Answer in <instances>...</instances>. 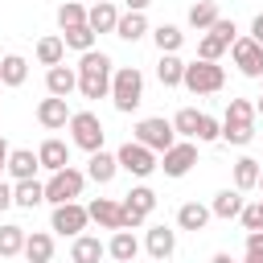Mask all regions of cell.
Here are the masks:
<instances>
[{
	"label": "cell",
	"instance_id": "obj_14",
	"mask_svg": "<svg viewBox=\"0 0 263 263\" xmlns=\"http://www.w3.org/2000/svg\"><path fill=\"white\" fill-rule=\"evenodd\" d=\"M78 90V70L74 66H66V62H58V66H49L45 70V95H58V99H70Z\"/></svg>",
	"mask_w": 263,
	"mask_h": 263
},
{
	"label": "cell",
	"instance_id": "obj_22",
	"mask_svg": "<svg viewBox=\"0 0 263 263\" xmlns=\"http://www.w3.org/2000/svg\"><path fill=\"white\" fill-rule=\"evenodd\" d=\"M242 205H247L242 189H218V193H214V201H210V214H214V218H222V222H230V218H238V214H242Z\"/></svg>",
	"mask_w": 263,
	"mask_h": 263
},
{
	"label": "cell",
	"instance_id": "obj_7",
	"mask_svg": "<svg viewBox=\"0 0 263 263\" xmlns=\"http://www.w3.org/2000/svg\"><path fill=\"white\" fill-rule=\"evenodd\" d=\"M119 210H123V230H140L144 222H148V214L156 210V189L152 185H132L127 193H123V201H119Z\"/></svg>",
	"mask_w": 263,
	"mask_h": 263
},
{
	"label": "cell",
	"instance_id": "obj_12",
	"mask_svg": "<svg viewBox=\"0 0 263 263\" xmlns=\"http://www.w3.org/2000/svg\"><path fill=\"white\" fill-rule=\"evenodd\" d=\"M230 58H234L238 74L263 78V45H259L255 37H234V41H230Z\"/></svg>",
	"mask_w": 263,
	"mask_h": 263
},
{
	"label": "cell",
	"instance_id": "obj_8",
	"mask_svg": "<svg viewBox=\"0 0 263 263\" xmlns=\"http://www.w3.org/2000/svg\"><path fill=\"white\" fill-rule=\"evenodd\" d=\"M115 160H119V173H132L136 181H148L152 173H156V152L152 148H144L140 140H127V144H119L115 148Z\"/></svg>",
	"mask_w": 263,
	"mask_h": 263
},
{
	"label": "cell",
	"instance_id": "obj_36",
	"mask_svg": "<svg viewBox=\"0 0 263 263\" xmlns=\"http://www.w3.org/2000/svg\"><path fill=\"white\" fill-rule=\"evenodd\" d=\"M197 119H201L197 107H181V111L173 115V132H177V140H193V136H197Z\"/></svg>",
	"mask_w": 263,
	"mask_h": 263
},
{
	"label": "cell",
	"instance_id": "obj_4",
	"mask_svg": "<svg viewBox=\"0 0 263 263\" xmlns=\"http://www.w3.org/2000/svg\"><path fill=\"white\" fill-rule=\"evenodd\" d=\"M66 132H70V148H82L86 156L99 152L103 140H107V127H103V119H99L95 111H70Z\"/></svg>",
	"mask_w": 263,
	"mask_h": 263
},
{
	"label": "cell",
	"instance_id": "obj_51",
	"mask_svg": "<svg viewBox=\"0 0 263 263\" xmlns=\"http://www.w3.org/2000/svg\"><path fill=\"white\" fill-rule=\"evenodd\" d=\"M259 214H263V197H259Z\"/></svg>",
	"mask_w": 263,
	"mask_h": 263
},
{
	"label": "cell",
	"instance_id": "obj_11",
	"mask_svg": "<svg viewBox=\"0 0 263 263\" xmlns=\"http://www.w3.org/2000/svg\"><path fill=\"white\" fill-rule=\"evenodd\" d=\"M197 164V140H177L173 148H164L160 152V160H156V168H164V177H185L189 168Z\"/></svg>",
	"mask_w": 263,
	"mask_h": 263
},
{
	"label": "cell",
	"instance_id": "obj_31",
	"mask_svg": "<svg viewBox=\"0 0 263 263\" xmlns=\"http://www.w3.org/2000/svg\"><path fill=\"white\" fill-rule=\"evenodd\" d=\"M62 41H66V49H74V53H86V49H95L99 33H95L90 25H74V29H62Z\"/></svg>",
	"mask_w": 263,
	"mask_h": 263
},
{
	"label": "cell",
	"instance_id": "obj_6",
	"mask_svg": "<svg viewBox=\"0 0 263 263\" xmlns=\"http://www.w3.org/2000/svg\"><path fill=\"white\" fill-rule=\"evenodd\" d=\"M82 189H86V173H82V168H74V164H66V168L49 173V181H45V201H49V205L78 201V197H82Z\"/></svg>",
	"mask_w": 263,
	"mask_h": 263
},
{
	"label": "cell",
	"instance_id": "obj_5",
	"mask_svg": "<svg viewBox=\"0 0 263 263\" xmlns=\"http://www.w3.org/2000/svg\"><path fill=\"white\" fill-rule=\"evenodd\" d=\"M181 86L189 95H218L226 86V70L218 62H185V74H181Z\"/></svg>",
	"mask_w": 263,
	"mask_h": 263
},
{
	"label": "cell",
	"instance_id": "obj_2",
	"mask_svg": "<svg viewBox=\"0 0 263 263\" xmlns=\"http://www.w3.org/2000/svg\"><path fill=\"white\" fill-rule=\"evenodd\" d=\"M255 103L251 99H230L226 103V115H222V140L234 144V148H247L255 140Z\"/></svg>",
	"mask_w": 263,
	"mask_h": 263
},
{
	"label": "cell",
	"instance_id": "obj_26",
	"mask_svg": "<svg viewBox=\"0 0 263 263\" xmlns=\"http://www.w3.org/2000/svg\"><path fill=\"white\" fill-rule=\"evenodd\" d=\"M107 255H111L115 263H136V255H140V238H136L132 230H111Z\"/></svg>",
	"mask_w": 263,
	"mask_h": 263
},
{
	"label": "cell",
	"instance_id": "obj_35",
	"mask_svg": "<svg viewBox=\"0 0 263 263\" xmlns=\"http://www.w3.org/2000/svg\"><path fill=\"white\" fill-rule=\"evenodd\" d=\"M21 247H25V226H16V222H4V226H0V259H12V255H21Z\"/></svg>",
	"mask_w": 263,
	"mask_h": 263
},
{
	"label": "cell",
	"instance_id": "obj_27",
	"mask_svg": "<svg viewBox=\"0 0 263 263\" xmlns=\"http://www.w3.org/2000/svg\"><path fill=\"white\" fill-rule=\"evenodd\" d=\"M115 21H119V8H115L111 0H95V4L86 8V25H90L95 33H115Z\"/></svg>",
	"mask_w": 263,
	"mask_h": 263
},
{
	"label": "cell",
	"instance_id": "obj_9",
	"mask_svg": "<svg viewBox=\"0 0 263 263\" xmlns=\"http://www.w3.org/2000/svg\"><path fill=\"white\" fill-rule=\"evenodd\" d=\"M132 140H140L144 148H152V152L160 156L164 148L177 144V132H173V119H164V115H148V119H140V123L132 127Z\"/></svg>",
	"mask_w": 263,
	"mask_h": 263
},
{
	"label": "cell",
	"instance_id": "obj_41",
	"mask_svg": "<svg viewBox=\"0 0 263 263\" xmlns=\"http://www.w3.org/2000/svg\"><path fill=\"white\" fill-rule=\"evenodd\" d=\"M205 33H214V37H222V41L230 45V41L238 37V25H234V21H226V16H218V21H214V25L205 29Z\"/></svg>",
	"mask_w": 263,
	"mask_h": 263
},
{
	"label": "cell",
	"instance_id": "obj_49",
	"mask_svg": "<svg viewBox=\"0 0 263 263\" xmlns=\"http://www.w3.org/2000/svg\"><path fill=\"white\" fill-rule=\"evenodd\" d=\"M242 263H263V255H247V259H242Z\"/></svg>",
	"mask_w": 263,
	"mask_h": 263
},
{
	"label": "cell",
	"instance_id": "obj_32",
	"mask_svg": "<svg viewBox=\"0 0 263 263\" xmlns=\"http://www.w3.org/2000/svg\"><path fill=\"white\" fill-rule=\"evenodd\" d=\"M148 33H152V41H156V49H160V53H177V49L185 45V33H181L177 25H168V21H164V25H156V29H148Z\"/></svg>",
	"mask_w": 263,
	"mask_h": 263
},
{
	"label": "cell",
	"instance_id": "obj_53",
	"mask_svg": "<svg viewBox=\"0 0 263 263\" xmlns=\"http://www.w3.org/2000/svg\"><path fill=\"white\" fill-rule=\"evenodd\" d=\"M0 86H4V82H0Z\"/></svg>",
	"mask_w": 263,
	"mask_h": 263
},
{
	"label": "cell",
	"instance_id": "obj_17",
	"mask_svg": "<svg viewBox=\"0 0 263 263\" xmlns=\"http://www.w3.org/2000/svg\"><path fill=\"white\" fill-rule=\"evenodd\" d=\"M37 160H41V168H45V173H58V168H66V164H70V144H66V140H58V136H45V140L37 144Z\"/></svg>",
	"mask_w": 263,
	"mask_h": 263
},
{
	"label": "cell",
	"instance_id": "obj_25",
	"mask_svg": "<svg viewBox=\"0 0 263 263\" xmlns=\"http://www.w3.org/2000/svg\"><path fill=\"white\" fill-rule=\"evenodd\" d=\"M45 201V181H37V177H29V181H12V205H21V210H37Z\"/></svg>",
	"mask_w": 263,
	"mask_h": 263
},
{
	"label": "cell",
	"instance_id": "obj_34",
	"mask_svg": "<svg viewBox=\"0 0 263 263\" xmlns=\"http://www.w3.org/2000/svg\"><path fill=\"white\" fill-rule=\"evenodd\" d=\"M218 16H222V12H218V4H214V0H197V4H189V16H185V21H189L197 33H205Z\"/></svg>",
	"mask_w": 263,
	"mask_h": 263
},
{
	"label": "cell",
	"instance_id": "obj_21",
	"mask_svg": "<svg viewBox=\"0 0 263 263\" xmlns=\"http://www.w3.org/2000/svg\"><path fill=\"white\" fill-rule=\"evenodd\" d=\"M37 168H41V160H37V152L33 148H12L8 152V177L12 181H29V177H37Z\"/></svg>",
	"mask_w": 263,
	"mask_h": 263
},
{
	"label": "cell",
	"instance_id": "obj_45",
	"mask_svg": "<svg viewBox=\"0 0 263 263\" xmlns=\"http://www.w3.org/2000/svg\"><path fill=\"white\" fill-rule=\"evenodd\" d=\"M148 4H152V0H123L127 12H148Z\"/></svg>",
	"mask_w": 263,
	"mask_h": 263
},
{
	"label": "cell",
	"instance_id": "obj_18",
	"mask_svg": "<svg viewBox=\"0 0 263 263\" xmlns=\"http://www.w3.org/2000/svg\"><path fill=\"white\" fill-rule=\"evenodd\" d=\"M86 214H90V222L103 226V230H123V210H119L115 197H95V201L86 205Z\"/></svg>",
	"mask_w": 263,
	"mask_h": 263
},
{
	"label": "cell",
	"instance_id": "obj_13",
	"mask_svg": "<svg viewBox=\"0 0 263 263\" xmlns=\"http://www.w3.org/2000/svg\"><path fill=\"white\" fill-rule=\"evenodd\" d=\"M144 251L152 255V259H173V251H177V230L173 226H164V222H156V226H148V234H144Z\"/></svg>",
	"mask_w": 263,
	"mask_h": 263
},
{
	"label": "cell",
	"instance_id": "obj_50",
	"mask_svg": "<svg viewBox=\"0 0 263 263\" xmlns=\"http://www.w3.org/2000/svg\"><path fill=\"white\" fill-rule=\"evenodd\" d=\"M255 189H259V193H263V168H259V181H255Z\"/></svg>",
	"mask_w": 263,
	"mask_h": 263
},
{
	"label": "cell",
	"instance_id": "obj_46",
	"mask_svg": "<svg viewBox=\"0 0 263 263\" xmlns=\"http://www.w3.org/2000/svg\"><path fill=\"white\" fill-rule=\"evenodd\" d=\"M8 152H12V148H8V140L0 136V177H4V168H8Z\"/></svg>",
	"mask_w": 263,
	"mask_h": 263
},
{
	"label": "cell",
	"instance_id": "obj_30",
	"mask_svg": "<svg viewBox=\"0 0 263 263\" xmlns=\"http://www.w3.org/2000/svg\"><path fill=\"white\" fill-rule=\"evenodd\" d=\"M181 74H185V62H181L177 53H160V58H156V78H160L164 90L181 86Z\"/></svg>",
	"mask_w": 263,
	"mask_h": 263
},
{
	"label": "cell",
	"instance_id": "obj_44",
	"mask_svg": "<svg viewBox=\"0 0 263 263\" xmlns=\"http://www.w3.org/2000/svg\"><path fill=\"white\" fill-rule=\"evenodd\" d=\"M247 37H255V41H259V45H263V12H259V16H255V21H251V33H247Z\"/></svg>",
	"mask_w": 263,
	"mask_h": 263
},
{
	"label": "cell",
	"instance_id": "obj_38",
	"mask_svg": "<svg viewBox=\"0 0 263 263\" xmlns=\"http://www.w3.org/2000/svg\"><path fill=\"white\" fill-rule=\"evenodd\" d=\"M226 49H230V45H226L222 37H214V33H201V41H197V58H201V62H218Z\"/></svg>",
	"mask_w": 263,
	"mask_h": 263
},
{
	"label": "cell",
	"instance_id": "obj_33",
	"mask_svg": "<svg viewBox=\"0 0 263 263\" xmlns=\"http://www.w3.org/2000/svg\"><path fill=\"white\" fill-rule=\"evenodd\" d=\"M259 168H263V164H259L255 156H238V160H234V189L251 193L255 181H259Z\"/></svg>",
	"mask_w": 263,
	"mask_h": 263
},
{
	"label": "cell",
	"instance_id": "obj_54",
	"mask_svg": "<svg viewBox=\"0 0 263 263\" xmlns=\"http://www.w3.org/2000/svg\"><path fill=\"white\" fill-rule=\"evenodd\" d=\"M259 82H263V78H259Z\"/></svg>",
	"mask_w": 263,
	"mask_h": 263
},
{
	"label": "cell",
	"instance_id": "obj_37",
	"mask_svg": "<svg viewBox=\"0 0 263 263\" xmlns=\"http://www.w3.org/2000/svg\"><path fill=\"white\" fill-rule=\"evenodd\" d=\"M74 25H86V8H82L78 0L58 4V29H74Z\"/></svg>",
	"mask_w": 263,
	"mask_h": 263
},
{
	"label": "cell",
	"instance_id": "obj_29",
	"mask_svg": "<svg viewBox=\"0 0 263 263\" xmlns=\"http://www.w3.org/2000/svg\"><path fill=\"white\" fill-rule=\"evenodd\" d=\"M25 78H29V62L21 53H4L0 58V82L4 86H25Z\"/></svg>",
	"mask_w": 263,
	"mask_h": 263
},
{
	"label": "cell",
	"instance_id": "obj_43",
	"mask_svg": "<svg viewBox=\"0 0 263 263\" xmlns=\"http://www.w3.org/2000/svg\"><path fill=\"white\" fill-rule=\"evenodd\" d=\"M4 210H12V181L0 177V214H4Z\"/></svg>",
	"mask_w": 263,
	"mask_h": 263
},
{
	"label": "cell",
	"instance_id": "obj_47",
	"mask_svg": "<svg viewBox=\"0 0 263 263\" xmlns=\"http://www.w3.org/2000/svg\"><path fill=\"white\" fill-rule=\"evenodd\" d=\"M210 263H238V259H234V255H230V251H218V255H214V259H210Z\"/></svg>",
	"mask_w": 263,
	"mask_h": 263
},
{
	"label": "cell",
	"instance_id": "obj_24",
	"mask_svg": "<svg viewBox=\"0 0 263 263\" xmlns=\"http://www.w3.org/2000/svg\"><path fill=\"white\" fill-rule=\"evenodd\" d=\"M148 29H152V25H148L144 12H119V21H115V37H119V41H132V45L144 41Z\"/></svg>",
	"mask_w": 263,
	"mask_h": 263
},
{
	"label": "cell",
	"instance_id": "obj_15",
	"mask_svg": "<svg viewBox=\"0 0 263 263\" xmlns=\"http://www.w3.org/2000/svg\"><path fill=\"white\" fill-rule=\"evenodd\" d=\"M37 123H41L45 132H62V127L70 123V103L58 99V95L41 99V103H37Z\"/></svg>",
	"mask_w": 263,
	"mask_h": 263
},
{
	"label": "cell",
	"instance_id": "obj_28",
	"mask_svg": "<svg viewBox=\"0 0 263 263\" xmlns=\"http://www.w3.org/2000/svg\"><path fill=\"white\" fill-rule=\"evenodd\" d=\"M33 58H37L45 70H49V66H58V62H66V41H62V33H45V37H37Z\"/></svg>",
	"mask_w": 263,
	"mask_h": 263
},
{
	"label": "cell",
	"instance_id": "obj_3",
	"mask_svg": "<svg viewBox=\"0 0 263 263\" xmlns=\"http://www.w3.org/2000/svg\"><path fill=\"white\" fill-rule=\"evenodd\" d=\"M107 99L115 103L119 115H132V111L144 103V74H140L136 66H115V74H111V95H107Z\"/></svg>",
	"mask_w": 263,
	"mask_h": 263
},
{
	"label": "cell",
	"instance_id": "obj_48",
	"mask_svg": "<svg viewBox=\"0 0 263 263\" xmlns=\"http://www.w3.org/2000/svg\"><path fill=\"white\" fill-rule=\"evenodd\" d=\"M255 115H263V95H259V99H255Z\"/></svg>",
	"mask_w": 263,
	"mask_h": 263
},
{
	"label": "cell",
	"instance_id": "obj_42",
	"mask_svg": "<svg viewBox=\"0 0 263 263\" xmlns=\"http://www.w3.org/2000/svg\"><path fill=\"white\" fill-rule=\"evenodd\" d=\"M247 255H263V230H247Z\"/></svg>",
	"mask_w": 263,
	"mask_h": 263
},
{
	"label": "cell",
	"instance_id": "obj_39",
	"mask_svg": "<svg viewBox=\"0 0 263 263\" xmlns=\"http://www.w3.org/2000/svg\"><path fill=\"white\" fill-rule=\"evenodd\" d=\"M197 144H214V140H222V119H214V115H205L201 111V119H197V136H193Z\"/></svg>",
	"mask_w": 263,
	"mask_h": 263
},
{
	"label": "cell",
	"instance_id": "obj_16",
	"mask_svg": "<svg viewBox=\"0 0 263 263\" xmlns=\"http://www.w3.org/2000/svg\"><path fill=\"white\" fill-rule=\"evenodd\" d=\"M99 259H107V242L99 238V234H74L70 238V263H99Z\"/></svg>",
	"mask_w": 263,
	"mask_h": 263
},
{
	"label": "cell",
	"instance_id": "obj_40",
	"mask_svg": "<svg viewBox=\"0 0 263 263\" xmlns=\"http://www.w3.org/2000/svg\"><path fill=\"white\" fill-rule=\"evenodd\" d=\"M238 222H242V230H263V214H259V201H247V205H242V214H238Z\"/></svg>",
	"mask_w": 263,
	"mask_h": 263
},
{
	"label": "cell",
	"instance_id": "obj_19",
	"mask_svg": "<svg viewBox=\"0 0 263 263\" xmlns=\"http://www.w3.org/2000/svg\"><path fill=\"white\" fill-rule=\"evenodd\" d=\"M115 173H119L115 152H107V148L90 152V160H86V181H95V185H111V181H115Z\"/></svg>",
	"mask_w": 263,
	"mask_h": 263
},
{
	"label": "cell",
	"instance_id": "obj_1",
	"mask_svg": "<svg viewBox=\"0 0 263 263\" xmlns=\"http://www.w3.org/2000/svg\"><path fill=\"white\" fill-rule=\"evenodd\" d=\"M78 95L82 99H107L111 95V74H115V62H111V53H103V49H86V53H78Z\"/></svg>",
	"mask_w": 263,
	"mask_h": 263
},
{
	"label": "cell",
	"instance_id": "obj_20",
	"mask_svg": "<svg viewBox=\"0 0 263 263\" xmlns=\"http://www.w3.org/2000/svg\"><path fill=\"white\" fill-rule=\"evenodd\" d=\"M21 255H25L29 263H49V259H53V230H25Z\"/></svg>",
	"mask_w": 263,
	"mask_h": 263
},
{
	"label": "cell",
	"instance_id": "obj_10",
	"mask_svg": "<svg viewBox=\"0 0 263 263\" xmlns=\"http://www.w3.org/2000/svg\"><path fill=\"white\" fill-rule=\"evenodd\" d=\"M86 226H90V214H86L82 201H62V205H53V214H49V230L62 234V238H74V234H82Z\"/></svg>",
	"mask_w": 263,
	"mask_h": 263
},
{
	"label": "cell",
	"instance_id": "obj_23",
	"mask_svg": "<svg viewBox=\"0 0 263 263\" xmlns=\"http://www.w3.org/2000/svg\"><path fill=\"white\" fill-rule=\"evenodd\" d=\"M210 218H214V214H210V205H201V201H181V205H177V230H193V234H197V230L210 226Z\"/></svg>",
	"mask_w": 263,
	"mask_h": 263
},
{
	"label": "cell",
	"instance_id": "obj_52",
	"mask_svg": "<svg viewBox=\"0 0 263 263\" xmlns=\"http://www.w3.org/2000/svg\"><path fill=\"white\" fill-rule=\"evenodd\" d=\"M152 263H164V259H152Z\"/></svg>",
	"mask_w": 263,
	"mask_h": 263
}]
</instances>
